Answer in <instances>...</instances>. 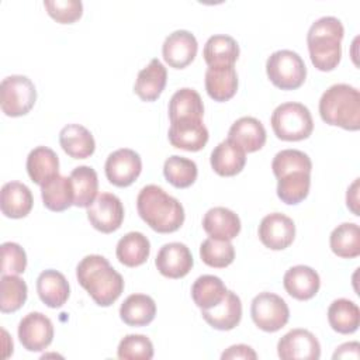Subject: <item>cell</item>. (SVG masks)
<instances>
[{
    "instance_id": "cell-1",
    "label": "cell",
    "mask_w": 360,
    "mask_h": 360,
    "mask_svg": "<svg viewBox=\"0 0 360 360\" xmlns=\"http://www.w3.org/2000/svg\"><path fill=\"white\" fill-rule=\"evenodd\" d=\"M76 277L100 307H110L124 291L122 276L101 255L84 256L76 267Z\"/></svg>"
},
{
    "instance_id": "cell-2",
    "label": "cell",
    "mask_w": 360,
    "mask_h": 360,
    "mask_svg": "<svg viewBox=\"0 0 360 360\" xmlns=\"http://www.w3.org/2000/svg\"><path fill=\"white\" fill-rule=\"evenodd\" d=\"M136 210L139 217L159 233L174 232L184 222L181 202L156 184H148L139 191Z\"/></svg>"
},
{
    "instance_id": "cell-3",
    "label": "cell",
    "mask_w": 360,
    "mask_h": 360,
    "mask_svg": "<svg viewBox=\"0 0 360 360\" xmlns=\"http://www.w3.org/2000/svg\"><path fill=\"white\" fill-rule=\"evenodd\" d=\"M343 24L333 15H325L312 22L307 34V44L312 65L322 72L333 70L342 58Z\"/></svg>"
},
{
    "instance_id": "cell-4",
    "label": "cell",
    "mask_w": 360,
    "mask_h": 360,
    "mask_svg": "<svg viewBox=\"0 0 360 360\" xmlns=\"http://www.w3.org/2000/svg\"><path fill=\"white\" fill-rule=\"evenodd\" d=\"M319 114L329 125L357 131L360 128L359 90L346 83L332 84L321 96Z\"/></svg>"
},
{
    "instance_id": "cell-5",
    "label": "cell",
    "mask_w": 360,
    "mask_h": 360,
    "mask_svg": "<svg viewBox=\"0 0 360 360\" xmlns=\"http://www.w3.org/2000/svg\"><path fill=\"white\" fill-rule=\"evenodd\" d=\"M270 122L276 136L281 141L307 139L314 129V120L308 107L295 101L277 105Z\"/></svg>"
},
{
    "instance_id": "cell-6",
    "label": "cell",
    "mask_w": 360,
    "mask_h": 360,
    "mask_svg": "<svg viewBox=\"0 0 360 360\" xmlns=\"http://www.w3.org/2000/svg\"><path fill=\"white\" fill-rule=\"evenodd\" d=\"M266 73L276 87L281 90H294L305 82L307 66L297 52L291 49H280L267 58Z\"/></svg>"
},
{
    "instance_id": "cell-7",
    "label": "cell",
    "mask_w": 360,
    "mask_h": 360,
    "mask_svg": "<svg viewBox=\"0 0 360 360\" xmlns=\"http://www.w3.org/2000/svg\"><path fill=\"white\" fill-rule=\"evenodd\" d=\"M37 100V90L31 79L22 75H11L1 80L0 105L8 117H21L31 111Z\"/></svg>"
},
{
    "instance_id": "cell-8",
    "label": "cell",
    "mask_w": 360,
    "mask_h": 360,
    "mask_svg": "<svg viewBox=\"0 0 360 360\" xmlns=\"http://www.w3.org/2000/svg\"><path fill=\"white\" fill-rule=\"evenodd\" d=\"M250 315L259 329L264 332H277L288 322L290 309L280 295L263 291L252 300Z\"/></svg>"
},
{
    "instance_id": "cell-9",
    "label": "cell",
    "mask_w": 360,
    "mask_h": 360,
    "mask_svg": "<svg viewBox=\"0 0 360 360\" xmlns=\"http://www.w3.org/2000/svg\"><path fill=\"white\" fill-rule=\"evenodd\" d=\"M87 218L97 231L111 233L117 231L124 221V205L115 194L101 193L87 207Z\"/></svg>"
},
{
    "instance_id": "cell-10",
    "label": "cell",
    "mask_w": 360,
    "mask_h": 360,
    "mask_svg": "<svg viewBox=\"0 0 360 360\" xmlns=\"http://www.w3.org/2000/svg\"><path fill=\"white\" fill-rule=\"evenodd\" d=\"M104 170L111 184L117 187H128L141 174L142 160L135 150L121 148L108 155Z\"/></svg>"
},
{
    "instance_id": "cell-11",
    "label": "cell",
    "mask_w": 360,
    "mask_h": 360,
    "mask_svg": "<svg viewBox=\"0 0 360 360\" xmlns=\"http://www.w3.org/2000/svg\"><path fill=\"white\" fill-rule=\"evenodd\" d=\"M18 339L28 352L45 350L53 339L52 321L42 312H30L18 323Z\"/></svg>"
},
{
    "instance_id": "cell-12",
    "label": "cell",
    "mask_w": 360,
    "mask_h": 360,
    "mask_svg": "<svg viewBox=\"0 0 360 360\" xmlns=\"http://www.w3.org/2000/svg\"><path fill=\"white\" fill-rule=\"evenodd\" d=\"M277 354L283 360H318L321 357V345L314 333L297 328L280 338L277 343Z\"/></svg>"
},
{
    "instance_id": "cell-13",
    "label": "cell",
    "mask_w": 360,
    "mask_h": 360,
    "mask_svg": "<svg viewBox=\"0 0 360 360\" xmlns=\"http://www.w3.org/2000/svg\"><path fill=\"white\" fill-rule=\"evenodd\" d=\"M208 136V129L202 118H180L170 121L169 141L174 148L198 152L207 145Z\"/></svg>"
},
{
    "instance_id": "cell-14",
    "label": "cell",
    "mask_w": 360,
    "mask_h": 360,
    "mask_svg": "<svg viewBox=\"0 0 360 360\" xmlns=\"http://www.w3.org/2000/svg\"><path fill=\"white\" fill-rule=\"evenodd\" d=\"M257 232L266 248L283 250L288 248L295 238V224L285 214L271 212L260 221Z\"/></svg>"
},
{
    "instance_id": "cell-15",
    "label": "cell",
    "mask_w": 360,
    "mask_h": 360,
    "mask_svg": "<svg viewBox=\"0 0 360 360\" xmlns=\"http://www.w3.org/2000/svg\"><path fill=\"white\" fill-rule=\"evenodd\" d=\"M159 273L169 278H181L188 274L194 260L190 249L180 242L165 243L155 259Z\"/></svg>"
},
{
    "instance_id": "cell-16",
    "label": "cell",
    "mask_w": 360,
    "mask_h": 360,
    "mask_svg": "<svg viewBox=\"0 0 360 360\" xmlns=\"http://www.w3.org/2000/svg\"><path fill=\"white\" fill-rule=\"evenodd\" d=\"M197 51V39L187 30L173 31L166 37L162 46L163 59L174 69H183L190 65L194 60Z\"/></svg>"
},
{
    "instance_id": "cell-17",
    "label": "cell",
    "mask_w": 360,
    "mask_h": 360,
    "mask_svg": "<svg viewBox=\"0 0 360 360\" xmlns=\"http://www.w3.org/2000/svg\"><path fill=\"white\" fill-rule=\"evenodd\" d=\"M204 321L218 330H231L242 319V302L233 291H226L219 304L212 308L201 309Z\"/></svg>"
},
{
    "instance_id": "cell-18",
    "label": "cell",
    "mask_w": 360,
    "mask_h": 360,
    "mask_svg": "<svg viewBox=\"0 0 360 360\" xmlns=\"http://www.w3.org/2000/svg\"><path fill=\"white\" fill-rule=\"evenodd\" d=\"M283 284L285 291L295 300L307 301L316 295L321 287L319 274L309 266L298 264L290 267L284 277Z\"/></svg>"
},
{
    "instance_id": "cell-19",
    "label": "cell",
    "mask_w": 360,
    "mask_h": 360,
    "mask_svg": "<svg viewBox=\"0 0 360 360\" xmlns=\"http://www.w3.org/2000/svg\"><path fill=\"white\" fill-rule=\"evenodd\" d=\"M266 128L255 117H240L236 120L228 132V139L238 143L245 152H256L266 143Z\"/></svg>"
},
{
    "instance_id": "cell-20",
    "label": "cell",
    "mask_w": 360,
    "mask_h": 360,
    "mask_svg": "<svg viewBox=\"0 0 360 360\" xmlns=\"http://www.w3.org/2000/svg\"><path fill=\"white\" fill-rule=\"evenodd\" d=\"M211 167L219 176L229 177L242 172L246 163V152L233 141L219 142L211 152Z\"/></svg>"
},
{
    "instance_id": "cell-21",
    "label": "cell",
    "mask_w": 360,
    "mask_h": 360,
    "mask_svg": "<svg viewBox=\"0 0 360 360\" xmlns=\"http://www.w3.org/2000/svg\"><path fill=\"white\" fill-rule=\"evenodd\" d=\"M37 292L46 307L60 308L69 298L70 287L60 271L48 269L37 278Z\"/></svg>"
},
{
    "instance_id": "cell-22",
    "label": "cell",
    "mask_w": 360,
    "mask_h": 360,
    "mask_svg": "<svg viewBox=\"0 0 360 360\" xmlns=\"http://www.w3.org/2000/svg\"><path fill=\"white\" fill-rule=\"evenodd\" d=\"M34 204L31 190L20 181H8L1 187L0 207L8 218H24L30 214Z\"/></svg>"
},
{
    "instance_id": "cell-23",
    "label": "cell",
    "mask_w": 360,
    "mask_h": 360,
    "mask_svg": "<svg viewBox=\"0 0 360 360\" xmlns=\"http://www.w3.org/2000/svg\"><path fill=\"white\" fill-rule=\"evenodd\" d=\"M202 228L211 238L231 240L240 232V219L229 208L214 207L204 214Z\"/></svg>"
},
{
    "instance_id": "cell-24",
    "label": "cell",
    "mask_w": 360,
    "mask_h": 360,
    "mask_svg": "<svg viewBox=\"0 0 360 360\" xmlns=\"http://www.w3.org/2000/svg\"><path fill=\"white\" fill-rule=\"evenodd\" d=\"M167 82V72L159 59H152L139 73L134 84V91L143 101H155L163 91Z\"/></svg>"
},
{
    "instance_id": "cell-25",
    "label": "cell",
    "mask_w": 360,
    "mask_h": 360,
    "mask_svg": "<svg viewBox=\"0 0 360 360\" xmlns=\"http://www.w3.org/2000/svg\"><path fill=\"white\" fill-rule=\"evenodd\" d=\"M59 143L73 159H86L94 153L96 141L91 132L80 124H68L59 132Z\"/></svg>"
},
{
    "instance_id": "cell-26",
    "label": "cell",
    "mask_w": 360,
    "mask_h": 360,
    "mask_svg": "<svg viewBox=\"0 0 360 360\" xmlns=\"http://www.w3.org/2000/svg\"><path fill=\"white\" fill-rule=\"evenodd\" d=\"M27 172L30 179L42 186L59 174V158L48 146H37L27 156Z\"/></svg>"
},
{
    "instance_id": "cell-27",
    "label": "cell",
    "mask_w": 360,
    "mask_h": 360,
    "mask_svg": "<svg viewBox=\"0 0 360 360\" xmlns=\"http://www.w3.org/2000/svg\"><path fill=\"white\" fill-rule=\"evenodd\" d=\"M205 90L215 101H228L238 90V73L233 66L208 68L205 72Z\"/></svg>"
},
{
    "instance_id": "cell-28",
    "label": "cell",
    "mask_w": 360,
    "mask_h": 360,
    "mask_svg": "<svg viewBox=\"0 0 360 360\" xmlns=\"http://www.w3.org/2000/svg\"><path fill=\"white\" fill-rule=\"evenodd\" d=\"M202 55L208 68L233 66L239 58V45L232 37L217 34L207 39Z\"/></svg>"
},
{
    "instance_id": "cell-29",
    "label": "cell",
    "mask_w": 360,
    "mask_h": 360,
    "mask_svg": "<svg viewBox=\"0 0 360 360\" xmlns=\"http://www.w3.org/2000/svg\"><path fill=\"white\" fill-rule=\"evenodd\" d=\"M150 253V242L142 232H128L117 243L115 255L120 263L127 267L143 264Z\"/></svg>"
},
{
    "instance_id": "cell-30",
    "label": "cell",
    "mask_w": 360,
    "mask_h": 360,
    "mask_svg": "<svg viewBox=\"0 0 360 360\" xmlns=\"http://www.w3.org/2000/svg\"><path fill=\"white\" fill-rule=\"evenodd\" d=\"M156 304L146 294H131L120 307V316L129 326H145L155 319Z\"/></svg>"
},
{
    "instance_id": "cell-31",
    "label": "cell",
    "mask_w": 360,
    "mask_h": 360,
    "mask_svg": "<svg viewBox=\"0 0 360 360\" xmlns=\"http://www.w3.org/2000/svg\"><path fill=\"white\" fill-rule=\"evenodd\" d=\"M277 195L290 205L301 202L307 198L311 186V172L291 170L277 177Z\"/></svg>"
},
{
    "instance_id": "cell-32",
    "label": "cell",
    "mask_w": 360,
    "mask_h": 360,
    "mask_svg": "<svg viewBox=\"0 0 360 360\" xmlns=\"http://www.w3.org/2000/svg\"><path fill=\"white\" fill-rule=\"evenodd\" d=\"M44 205L55 212H60L73 205V187L70 177L55 176L41 186Z\"/></svg>"
},
{
    "instance_id": "cell-33",
    "label": "cell",
    "mask_w": 360,
    "mask_h": 360,
    "mask_svg": "<svg viewBox=\"0 0 360 360\" xmlns=\"http://www.w3.org/2000/svg\"><path fill=\"white\" fill-rule=\"evenodd\" d=\"M70 181L73 187V205L87 208L97 195L98 177L93 167L77 166L70 173Z\"/></svg>"
},
{
    "instance_id": "cell-34",
    "label": "cell",
    "mask_w": 360,
    "mask_h": 360,
    "mask_svg": "<svg viewBox=\"0 0 360 360\" xmlns=\"http://www.w3.org/2000/svg\"><path fill=\"white\" fill-rule=\"evenodd\" d=\"M328 322L335 332L343 335L353 333L360 323V309L353 301L338 298L328 308Z\"/></svg>"
},
{
    "instance_id": "cell-35",
    "label": "cell",
    "mask_w": 360,
    "mask_h": 360,
    "mask_svg": "<svg viewBox=\"0 0 360 360\" xmlns=\"http://www.w3.org/2000/svg\"><path fill=\"white\" fill-rule=\"evenodd\" d=\"M332 252L343 259H353L360 255V229L354 222L338 225L329 236Z\"/></svg>"
},
{
    "instance_id": "cell-36",
    "label": "cell",
    "mask_w": 360,
    "mask_h": 360,
    "mask_svg": "<svg viewBox=\"0 0 360 360\" xmlns=\"http://www.w3.org/2000/svg\"><path fill=\"white\" fill-rule=\"evenodd\" d=\"M226 291L228 290L219 277L212 274H202L193 283L191 298L198 308L208 309L219 304Z\"/></svg>"
},
{
    "instance_id": "cell-37",
    "label": "cell",
    "mask_w": 360,
    "mask_h": 360,
    "mask_svg": "<svg viewBox=\"0 0 360 360\" xmlns=\"http://www.w3.org/2000/svg\"><path fill=\"white\" fill-rule=\"evenodd\" d=\"M204 104L201 96L190 87L177 90L169 101L170 121L180 118H202Z\"/></svg>"
},
{
    "instance_id": "cell-38",
    "label": "cell",
    "mask_w": 360,
    "mask_h": 360,
    "mask_svg": "<svg viewBox=\"0 0 360 360\" xmlns=\"http://www.w3.org/2000/svg\"><path fill=\"white\" fill-rule=\"evenodd\" d=\"M163 174L172 186L186 188L197 180L198 169L194 160L179 155H172L165 160Z\"/></svg>"
},
{
    "instance_id": "cell-39",
    "label": "cell",
    "mask_w": 360,
    "mask_h": 360,
    "mask_svg": "<svg viewBox=\"0 0 360 360\" xmlns=\"http://www.w3.org/2000/svg\"><path fill=\"white\" fill-rule=\"evenodd\" d=\"M27 284L14 274H1L0 280V311L3 314L15 312L27 300Z\"/></svg>"
},
{
    "instance_id": "cell-40",
    "label": "cell",
    "mask_w": 360,
    "mask_h": 360,
    "mask_svg": "<svg viewBox=\"0 0 360 360\" xmlns=\"http://www.w3.org/2000/svg\"><path fill=\"white\" fill-rule=\"evenodd\" d=\"M200 257L210 267L224 269L233 262L235 248L231 240L210 236L200 245Z\"/></svg>"
},
{
    "instance_id": "cell-41",
    "label": "cell",
    "mask_w": 360,
    "mask_h": 360,
    "mask_svg": "<svg viewBox=\"0 0 360 360\" xmlns=\"http://www.w3.org/2000/svg\"><path fill=\"white\" fill-rule=\"evenodd\" d=\"M117 356L121 360H150L153 345L145 335H127L118 345Z\"/></svg>"
},
{
    "instance_id": "cell-42",
    "label": "cell",
    "mask_w": 360,
    "mask_h": 360,
    "mask_svg": "<svg viewBox=\"0 0 360 360\" xmlns=\"http://www.w3.org/2000/svg\"><path fill=\"white\" fill-rule=\"evenodd\" d=\"M271 169L276 177L290 170H312L311 158L298 149H283L276 153L271 162Z\"/></svg>"
},
{
    "instance_id": "cell-43",
    "label": "cell",
    "mask_w": 360,
    "mask_h": 360,
    "mask_svg": "<svg viewBox=\"0 0 360 360\" xmlns=\"http://www.w3.org/2000/svg\"><path fill=\"white\" fill-rule=\"evenodd\" d=\"M44 7L48 14L60 24H72L83 14L80 0H45Z\"/></svg>"
},
{
    "instance_id": "cell-44",
    "label": "cell",
    "mask_w": 360,
    "mask_h": 360,
    "mask_svg": "<svg viewBox=\"0 0 360 360\" xmlns=\"http://www.w3.org/2000/svg\"><path fill=\"white\" fill-rule=\"evenodd\" d=\"M25 250L15 242H4L1 245V274L18 276L25 271Z\"/></svg>"
},
{
    "instance_id": "cell-45",
    "label": "cell",
    "mask_w": 360,
    "mask_h": 360,
    "mask_svg": "<svg viewBox=\"0 0 360 360\" xmlns=\"http://www.w3.org/2000/svg\"><path fill=\"white\" fill-rule=\"evenodd\" d=\"M222 360H228V359H243V360H256L257 354L256 352L248 346V345H233L231 347H228L222 354H221Z\"/></svg>"
},
{
    "instance_id": "cell-46",
    "label": "cell",
    "mask_w": 360,
    "mask_h": 360,
    "mask_svg": "<svg viewBox=\"0 0 360 360\" xmlns=\"http://www.w3.org/2000/svg\"><path fill=\"white\" fill-rule=\"evenodd\" d=\"M335 360L336 359H354L357 360L360 357V345L359 342H347L340 345L339 347H336L333 356Z\"/></svg>"
},
{
    "instance_id": "cell-47",
    "label": "cell",
    "mask_w": 360,
    "mask_h": 360,
    "mask_svg": "<svg viewBox=\"0 0 360 360\" xmlns=\"http://www.w3.org/2000/svg\"><path fill=\"white\" fill-rule=\"evenodd\" d=\"M346 204H347V208H350L354 215H359V208H357L359 207V179H356L347 188Z\"/></svg>"
}]
</instances>
